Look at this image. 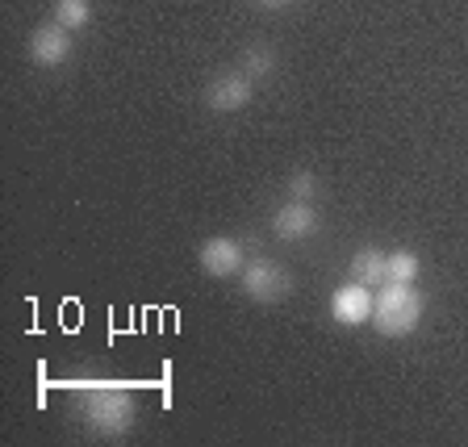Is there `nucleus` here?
Returning a JSON list of instances; mask_svg holds the SVG:
<instances>
[{
    "label": "nucleus",
    "mask_w": 468,
    "mask_h": 447,
    "mask_svg": "<svg viewBox=\"0 0 468 447\" xmlns=\"http://www.w3.org/2000/svg\"><path fill=\"white\" fill-rule=\"evenodd\" d=\"M422 310H427V297L414 284H380V293H372V326L385 339L414 335L422 322Z\"/></svg>",
    "instance_id": "obj_1"
},
{
    "label": "nucleus",
    "mask_w": 468,
    "mask_h": 447,
    "mask_svg": "<svg viewBox=\"0 0 468 447\" xmlns=\"http://www.w3.org/2000/svg\"><path fill=\"white\" fill-rule=\"evenodd\" d=\"M80 406H84L88 427L101 431V435H109V439L126 435V431L134 427V419H138L134 398H130L126 389H117V385H88Z\"/></svg>",
    "instance_id": "obj_2"
},
{
    "label": "nucleus",
    "mask_w": 468,
    "mask_h": 447,
    "mask_svg": "<svg viewBox=\"0 0 468 447\" xmlns=\"http://www.w3.org/2000/svg\"><path fill=\"white\" fill-rule=\"evenodd\" d=\"M243 293L251 297V302H284L292 293V276L289 268H281V263L272 260H255V263H243Z\"/></svg>",
    "instance_id": "obj_3"
},
{
    "label": "nucleus",
    "mask_w": 468,
    "mask_h": 447,
    "mask_svg": "<svg viewBox=\"0 0 468 447\" xmlns=\"http://www.w3.org/2000/svg\"><path fill=\"white\" fill-rule=\"evenodd\" d=\"M251 76L247 71H222L214 76V84L205 88V105L214 113H239V109L251 105Z\"/></svg>",
    "instance_id": "obj_4"
},
{
    "label": "nucleus",
    "mask_w": 468,
    "mask_h": 447,
    "mask_svg": "<svg viewBox=\"0 0 468 447\" xmlns=\"http://www.w3.org/2000/svg\"><path fill=\"white\" fill-rule=\"evenodd\" d=\"M71 55V29L50 21V26H38L29 34V59L42 63V68H58L63 59Z\"/></svg>",
    "instance_id": "obj_5"
},
{
    "label": "nucleus",
    "mask_w": 468,
    "mask_h": 447,
    "mask_svg": "<svg viewBox=\"0 0 468 447\" xmlns=\"http://www.w3.org/2000/svg\"><path fill=\"white\" fill-rule=\"evenodd\" d=\"M201 268L209 276H218V281L239 276V272H243V247H239V239H230V234L209 239V243L201 247Z\"/></svg>",
    "instance_id": "obj_6"
},
{
    "label": "nucleus",
    "mask_w": 468,
    "mask_h": 447,
    "mask_svg": "<svg viewBox=\"0 0 468 447\" xmlns=\"http://www.w3.org/2000/svg\"><path fill=\"white\" fill-rule=\"evenodd\" d=\"M331 314H335V322H343V326H364V322L372 318V289L360 281L343 284V289L331 297Z\"/></svg>",
    "instance_id": "obj_7"
},
{
    "label": "nucleus",
    "mask_w": 468,
    "mask_h": 447,
    "mask_svg": "<svg viewBox=\"0 0 468 447\" xmlns=\"http://www.w3.org/2000/svg\"><path fill=\"white\" fill-rule=\"evenodd\" d=\"M272 230H276V239H284V243L310 239V234L318 230V214H314L310 201H292V197H289V205H281V209H276Z\"/></svg>",
    "instance_id": "obj_8"
},
{
    "label": "nucleus",
    "mask_w": 468,
    "mask_h": 447,
    "mask_svg": "<svg viewBox=\"0 0 468 447\" xmlns=\"http://www.w3.org/2000/svg\"><path fill=\"white\" fill-rule=\"evenodd\" d=\"M351 281L368 284V289L385 284L389 281V255L377 251V247H360V251L351 255Z\"/></svg>",
    "instance_id": "obj_9"
},
{
    "label": "nucleus",
    "mask_w": 468,
    "mask_h": 447,
    "mask_svg": "<svg viewBox=\"0 0 468 447\" xmlns=\"http://www.w3.org/2000/svg\"><path fill=\"white\" fill-rule=\"evenodd\" d=\"M239 71H247L251 80L272 76V71H276V50H272V47H263V42L247 47V50H243V68H239Z\"/></svg>",
    "instance_id": "obj_10"
},
{
    "label": "nucleus",
    "mask_w": 468,
    "mask_h": 447,
    "mask_svg": "<svg viewBox=\"0 0 468 447\" xmlns=\"http://www.w3.org/2000/svg\"><path fill=\"white\" fill-rule=\"evenodd\" d=\"M55 21H58V26H68L71 34H76V29H84L88 21H92V5H88V0H58V5H55Z\"/></svg>",
    "instance_id": "obj_11"
},
{
    "label": "nucleus",
    "mask_w": 468,
    "mask_h": 447,
    "mask_svg": "<svg viewBox=\"0 0 468 447\" xmlns=\"http://www.w3.org/2000/svg\"><path fill=\"white\" fill-rule=\"evenodd\" d=\"M419 255L414 251H393L389 255V281L385 284H414V276H419Z\"/></svg>",
    "instance_id": "obj_12"
},
{
    "label": "nucleus",
    "mask_w": 468,
    "mask_h": 447,
    "mask_svg": "<svg viewBox=\"0 0 468 447\" xmlns=\"http://www.w3.org/2000/svg\"><path fill=\"white\" fill-rule=\"evenodd\" d=\"M314 188H318L314 172H297L289 180V197H292V201H314Z\"/></svg>",
    "instance_id": "obj_13"
},
{
    "label": "nucleus",
    "mask_w": 468,
    "mask_h": 447,
    "mask_svg": "<svg viewBox=\"0 0 468 447\" xmlns=\"http://www.w3.org/2000/svg\"><path fill=\"white\" fill-rule=\"evenodd\" d=\"M260 5H272V9H281V5H289V0H260Z\"/></svg>",
    "instance_id": "obj_14"
}]
</instances>
